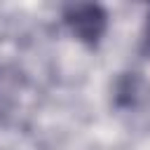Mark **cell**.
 <instances>
[{"mask_svg":"<svg viewBox=\"0 0 150 150\" xmlns=\"http://www.w3.org/2000/svg\"><path fill=\"white\" fill-rule=\"evenodd\" d=\"M63 21L70 28V33L89 47H96L101 42V38L105 35V28H108L105 9L101 5H94V2L66 5L63 7Z\"/></svg>","mask_w":150,"mask_h":150,"instance_id":"obj_1","label":"cell"},{"mask_svg":"<svg viewBox=\"0 0 150 150\" xmlns=\"http://www.w3.org/2000/svg\"><path fill=\"white\" fill-rule=\"evenodd\" d=\"M148 45H150V21H148Z\"/></svg>","mask_w":150,"mask_h":150,"instance_id":"obj_2","label":"cell"}]
</instances>
